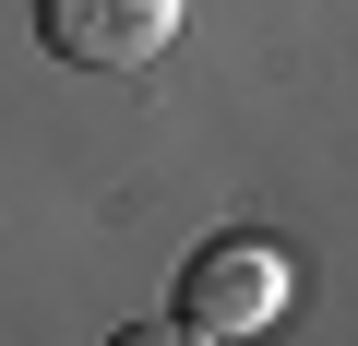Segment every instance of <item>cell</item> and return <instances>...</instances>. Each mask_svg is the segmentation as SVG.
Masks as SVG:
<instances>
[{
	"label": "cell",
	"mask_w": 358,
	"mask_h": 346,
	"mask_svg": "<svg viewBox=\"0 0 358 346\" xmlns=\"http://www.w3.org/2000/svg\"><path fill=\"white\" fill-rule=\"evenodd\" d=\"M275 310H287V251L275 239H239L227 227V239H203L192 263H179V334H215L227 346V334H251Z\"/></svg>",
	"instance_id": "1"
},
{
	"label": "cell",
	"mask_w": 358,
	"mask_h": 346,
	"mask_svg": "<svg viewBox=\"0 0 358 346\" xmlns=\"http://www.w3.org/2000/svg\"><path fill=\"white\" fill-rule=\"evenodd\" d=\"M36 36H48V60H72V72H96V84H120V72L167 60L179 0H36Z\"/></svg>",
	"instance_id": "2"
}]
</instances>
